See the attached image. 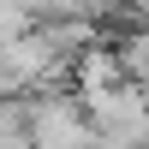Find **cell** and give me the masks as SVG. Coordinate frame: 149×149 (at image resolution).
<instances>
[{
	"mask_svg": "<svg viewBox=\"0 0 149 149\" xmlns=\"http://www.w3.org/2000/svg\"><path fill=\"white\" fill-rule=\"evenodd\" d=\"M90 119L78 95H30V149H90Z\"/></svg>",
	"mask_w": 149,
	"mask_h": 149,
	"instance_id": "1",
	"label": "cell"
},
{
	"mask_svg": "<svg viewBox=\"0 0 149 149\" xmlns=\"http://www.w3.org/2000/svg\"><path fill=\"white\" fill-rule=\"evenodd\" d=\"M113 84H125V66H119L113 48L95 42L90 54H78V95H90V90H113Z\"/></svg>",
	"mask_w": 149,
	"mask_h": 149,
	"instance_id": "2",
	"label": "cell"
},
{
	"mask_svg": "<svg viewBox=\"0 0 149 149\" xmlns=\"http://www.w3.org/2000/svg\"><path fill=\"white\" fill-rule=\"evenodd\" d=\"M30 30H42V0H0V42H18Z\"/></svg>",
	"mask_w": 149,
	"mask_h": 149,
	"instance_id": "3",
	"label": "cell"
},
{
	"mask_svg": "<svg viewBox=\"0 0 149 149\" xmlns=\"http://www.w3.org/2000/svg\"><path fill=\"white\" fill-rule=\"evenodd\" d=\"M90 149H95V143H90Z\"/></svg>",
	"mask_w": 149,
	"mask_h": 149,
	"instance_id": "4",
	"label": "cell"
},
{
	"mask_svg": "<svg viewBox=\"0 0 149 149\" xmlns=\"http://www.w3.org/2000/svg\"><path fill=\"white\" fill-rule=\"evenodd\" d=\"M143 95H149V90H143Z\"/></svg>",
	"mask_w": 149,
	"mask_h": 149,
	"instance_id": "5",
	"label": "cell"
}]
</instances>
